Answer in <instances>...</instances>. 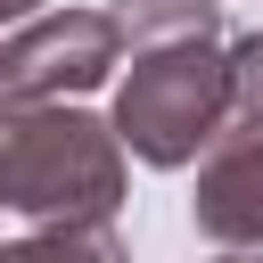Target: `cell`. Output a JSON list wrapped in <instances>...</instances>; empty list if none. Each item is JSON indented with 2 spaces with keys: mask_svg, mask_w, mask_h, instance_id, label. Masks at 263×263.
<instances>
[{
  "mask_svg": "<svg viewBox=\"0 0 263 263\" xmlns=\"http://www.w3.org/2000/svg\"><path fill=\"white\" fill-rule=\"evenodd\" d=\"M222 99L238 123H263V33H238L222 49Z\"/></svg>",
  "mask_w": 263,
  "mask_h": 263,
  "instance_id": "52a82bcc",
  "label": "cell"
},
{
  "mask_svg": "<svg viewBox=\"0 0 263 263\" xmlns=\"http://www.w3.org/2000/svg\"><path fill=\"white\" fill-rule=\"evenodd\" d=\"M214 263H263V247H222Z\"/></svg>",
  "mask_w": 263,
  "mask_h": 263,
  "instance_id": "9c48e42d",
  "label": "cell"
},
{
  "mask_svg": "<svg viewBox=\"0 0 263 263\" xmlns=\"http://www.w3.org/2000/svg\"><path fill=\"white\" fill-rule=\"evenodd\" d=\"M123 66L107 8H49L0 33V99H82Z\"/></svg>",
  "mask_w": 263,
  "mask_h": 263,
  "instance_id": "3957f363",
  "label": "cell"
},
{
  "mask_svg": "<svg viewBox=\"0 0 263 263\" xmlns=\"http://www.w3.org/2000/svg\"><path fill=\"white\" fill-rule=\"evenodd\" d=\"M25 16H41V0H0V33H8V25H25Z\"/></svg>",
  "mask_w": 263,
  "mask_h": 263,
  "instance_id": "ba28073f",
  "label": "cell"
},
{
  "mask_svg": "<svg viewBox=\"0 0 263 263\" xmlns=\"http://www.w3.org/2000/svg\"><path fill=\"white\" fill-rule=\"evenodd\" d=\"M0 263H132L115 222H41L25 238H0Z\"/></svg>",
  "mask_w": 263,
  "mask_h": 263,
  "instance_id": "5b68a950",
  "label": "cell"
},
{
  "mask_svg": "<svg viewBox=\"0 0 263 263\" xmlns=\"http://www.w3.org/2000/svg\"><path fill=\"white\" fill-rule=\"evenodd\" d=\"M230 99H222V49L214 41H148L132 49V74L115 82V140L156 164L181 173L205 156V140L222 132Z\"/></svg>",
  "mask_w": 263,
  "mask_h": 263,
  "instance_id": "7a4b0ae2",
  "label": "cell"
},
{
  "mask_svg": "<svg viewBox=\"0 0 263 263\" xmlns=\"http://www.w3.org/2000/svg\"><path fill=\"white\" fill-rule=\"evenodd\" d=\"M0 205L25 222H115L123 140L74 99H0Z\"/></svg>",
  "mask_w": 263,
  "mask_h": 263,
  "instance_id": "6da1fadb",
  "label": "cell"
},
{
  "mask_svg": "<svg viewBox=\"0 0 263 263\" xmlns=\"http://www.w3.org/2000/svg\"><path fill=\"white\" fill-rule=\"evenodd\" d=\"M107 16H115V33L132 49H148V41H214L222 33V0H115Z\"/></svg>",
  "mask_w": 263,
  "mask_h": 263,
  "instance_id": "8992f818",
  "label": "cell"
},
{
  "mask_svg": "<svg viewBox=\"0 0 263 263\" xmlns=\"http://www.w3.org/2000/svg\"><path fill=\"white\" fill-rule=\"evenodd\" d=\"M197 238L214 247H263V123L222 115V132L197 156V197H189Z\"/></svg>",
  "mask_w": 263,
  "mask_h": 263,
  "instance_id": "277c9868",
  "label": "cell"
}]
</instances>
